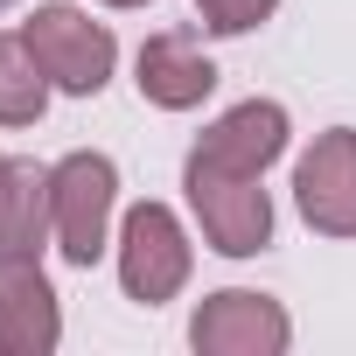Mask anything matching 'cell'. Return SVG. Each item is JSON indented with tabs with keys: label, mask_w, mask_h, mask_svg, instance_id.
Masks as SVG:
<instances>
[{
	"label": "cell",
	"mask_w": 356,
	"mask_h": 356,
	"mask_svg": "<svg viewBox=\"0 0 356 356\" xmlns=\"http://www.w3.org/2000/svg\"><path fill=\"white\" fill-rule=\"evenodd\" d=\"M112 210H119V168L98 147H77L49 168V217H56V252L91 273L112 252Z\"/></svg>",
	"instance_id": "1"
},
{
	"label": "cell",
	"mask_w": 356,
	"mask_h": 356,
	"mask_svg": "<svg viewBox=\"0 0 356 356\" xmlns=\"http://www.w3.org/2000/svg\"><path fill=\"white\" fill-rule=\"evenodd\" d=\"M22 35H29L42 77H49L56 91H70V98H98V91L112 84V70H119V35H112L105 22H91L84 8H70V0L35 8V15L22 22Z\"/></svg>",
	"instance_id": "2"
},
{
	"label": "cell",
	"mask_w": 356,
	"mask_h": 356,
	"mask_svg": "<svg viewBox=\"0 0 356 356\" xmlns=\"http://www.w3.org/2000/svg\"><path fill=\"white\" fill-rule=\"evenodd\" d=\"M182 189H189V210H196L210 252H224V259H259V252L273 245L266 175H224V168L182 161Z\"/></svg>",
	"instance_id": "3"
},
{
	"label": "cell",
	"mask_w": 356,
	"mask_h": 356,
	"mask_svg": "<svg viewBox=\"0 0 356 356\" xmlns=\"http://www.w3.org/2000/svg\"><path fill=\"white\" fill-rule=\"evenodd\" d=\"M112 252H119V286L140 307H168L189 286V266H196V245H189L182 217H175L168 203H133Z\"/></svg>",
	"instance_id": "4"
},
{
	"label": "cell",
	"mask_w": 356,
	"mask_h": 356,
	"mask_svg": "<svg viewBox=\"0 0 356 356\" xmlns=\"http://www.w3.org/2000/svg\"><path fill=\"white\" fill-rule=\"evenodd\" d=\"M189 342L196 356H286L293 314L259 286H224V293H203V307L189 314Z\"/></svg>",
	"instance_id": "5"
},
{
	"label": "cell",
	"mask_w": 356,
	"mask_h": 356,
	"mask_svg": "<svg viewBox=\"0 0 356 356\" xmlns=\"http://www.w3.org/2000/svg\"><path fill=\"white\" fill-rule=\"evenodd\" d=\"M293 210L321 238H356V126L314 133V147L293 161Z\"/></svg>",
	"instance_id": "6"
},
{
	"label": "cell",
	"mask_w": 356,
	"mask_h": 356,
	"mask_svg": "<svg viewBox=\"0 0 356 356\" xmlns=\"http://www.w3.org/2000/svg\"><path fill=\"white\" fill-rule=\"evenodd\" d=\"M49 245H56L49 168L29 161V154H8V161H0V280L35 273Z\"/></svg>",
	"instance_id": "7"
},
{
	"label": "cell",
	"mask_w": 356,
	"mask_h": 356,
	"mask_svg": "<svg viewBox=\"0 0 356 356\" xmlns=\"http://www.w3.org/2000/svg\"><path fill=\"white\" fill-rule=\"evenodd\" d=\"M286 140H293L286 105H280V98H245V105H231L224 119H210V126L196 133L189 161L224 168V175H266V168L286 154Z\"/></svg>",
	"instance_id": "8"
},
{
	"label": "cell",
	"mask_w": 356,
	"mask_h": 356,
	"mask_svg": "<svg viewBox=\"0 0 356 356\" xmlns=\"http://www.w3.org/2000/svg\"><path fill=\"white\" fill-rule=\"evenodd\" d=\"M133 84H140V98H147L154 112H196V105L217 91V63H210L182 29H161V35L140 42Z\"/></svg>",
	"instance_id": "9"
},
{
	"label": "cell",
	"mask_w": 356,
	"mask_h": 356,
	"mask_svg": "<svg viewBox=\"0 0 356 356\" xmlns=\"http://www.w3.org/2000/svg\"><path fill=\"white\" fill-rule=\"evenodd\" d=\"M56 342H63V300L42 280V266L0 280V356H49Z\"/></svg>",
	"instance_id": "10"
},
{
	"label": "cell",
	"mask_w": 356,
	"mask_h": 356,
	"mask_svg": "<svg viewBox=\"0 0 356 356\" xmlns=\"http://www.w3.org/2000/svg\"><path fill=\"white\" fill-rule=\"evenodd\" d=\"M49 91H56V84L42 77L29 35H22V29L0 35V126H35V119L49 112Z\"/></svg>",
	"instance_id": "11"
},
{
	"label": "cell",
	"mask_w": 356,
	"mask_h": 356,
	"mask_svg": "<svg viewBox=\"0 0 356 356\" xmlns=\"http://www.w3.org/2000/svg\"><path fill=\"white\" fill-rule=\"evenodd\" d=\"M273 8L280 0H196V15H203L210 35H252V29L273 22Z\"/></svg>",
	"instance_id": "12"
},
{
	"label": "cell",
	"mask_w": 356,
	"mask_h": 356,
	"mask_svg": "<svg viewBox=\"0 0 356 356\" xmlns=\"http://www.w3.org/2000/svg\"><path fill=\"white\" fill-rule=\"evenodd\" d=\"M98 8H147V0H98Z\"/></svg>",
	"instance_id": "13"
},
{
	"label": "cell",
	"mask_w": 356,
	"mask_h": 356,
	"mask_svg": "<svg viewBox=\"0 0 356 356\" xmlns=\"http://www.w3.org/2000/svg\"><path fill=\"white\" fill-rule=\"evenodd\" d=\"M0 8H15V0H0Z\"/></svg>",
	"instance_id": "14"
}]
</instances>
